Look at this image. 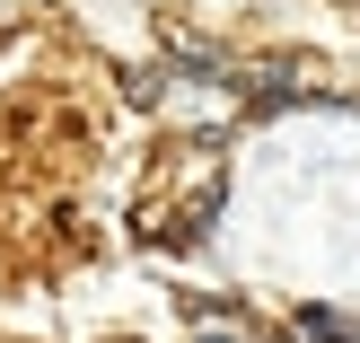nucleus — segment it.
<instances>
[{
	"instance_id": "obj_1",
	"label": "nucleus",
	"mask_w": 360,
	"mask_h": 343,
	"mask_svg": "<svg viewBox=\"0 0 360 343\" xmlns=\"http://www.w3.org/2000/svg\"><path fill=\"white\" fill-rule=\"evenodd\" d=\"M158 70H167V88H229L238 44L211 27H185V18H158Z\"/></svg>"
},
{
	"instance_id": "obj_2",
	"label": "nucleus",
	"mask_w": 360,
	"mask_h": 343,
	"mask_svg": "<svg viewBox=\"0 0 360 343\" xmlns=\"http://www.w3.org/2000/svg\"><path fill=\"white\" fill-rule=\"evenodd\" d=\"M167 308L185 317V335L193 326H255V299L246 291H167Z\"/></svg>"
},
{
	"instance_id": "obj_3",
	"label": "nucleus",
	"mask_w": 360,
	"mask_h": 343,
	"mask_svg": "<svg viewBox=\"0 0 360 343\" xmlns=\"http://www.w3.org/2000/svg\"><path fill=\"white\" fill-rule=\"evenodd\" d=\"M290 335L299 343H360V317L334 308V299H299V308H290Z\"/></svg>"
},
{
	"instance_id": "obj_4",
	"label": "nucleus",
	"mask_w": 360,
	"mask_h": 343,
	"mask_svg": "<svg viewBox=\"0 0 360 343\" xmlns=\"http://www.w3.org/2000/svg\"><path fill=\"white\" fill-rule=\"evenodd\" d=\"M115 97L132 106V115H167V70H158V53H150V62H123V70H115Z\"/></svg>"
},
{
	"instance_id": "obj_5",
	"label": "nucleus",
	"mask_w": 360,
	"mask_h": 343,
	"mask_svg": "<svg viewBox=\"0 0 360 343\" xmlns=\"http://www.w3.org/2000/svg\"><path fill=\"white\" fill-rule=\"evenodd\" d=\"M255 326H264V317H255ZM255 326H193L185 343H255Z\"/></svg>"
},
{
	"instance_id": "obj_6",
	"label": "nucleus",
	"mask_w": 360,
	"mask_h": 343,
	"mask_svg": "<svg viewBox=\"0 0 360 343\" xmlns=\"http://www.w3.org/2000/svg\"><path fill=\"white\" fill-rule=\"evenodd\" d=\"M18 9H27V18H35V9H62V0H18Z\"/></svg>"
},
{
	"instance_id": "obj_7",
	"label": "nucleus",
	"mask_w": 360,
	"mask_h": 343,
	"mask_svg": "<svg viewBox=\"0 0 360 343\" xmlns=\"http://www.w3.org/2000/svg\"><path fill=\"white\" fill-rule=\"evenodd\" d=\"M352 27H360V0H352Z\"/></svg>"
}]
</instances>
